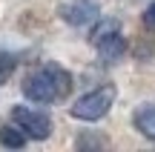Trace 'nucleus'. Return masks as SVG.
Instances as JSON below:
<instances>
[{
    "instance_id": "39448f33",
    "label": "nucleus",
    "mask_w": 155,
    "mask_h": 152,
    "mask_svg": "<svg viewBox=\"0 0 155 152\" xmlns=\"http://www.w3.org/2000/svg\"><path fill=\"white\" fill-rule=\"evenodd\" d=\"M61 17L72 29H86L89 23H95L101 17V6L95 0H69L61 6Z\"/></svg>"
},
{
    "instance_id": "6e6552de",
    "label": "nucleus",
    "mask_w": 155,
    "mask_h": 152,
    "mask_svg": "<svg viewBox=\"0 0 155 152\" xmlns=\"http://www.w3.org/2000/svg\"><path fill=\"white\" fill-rule=\"evenodd\" d=\"M15 66H17V57H15V55H9V52H0V86H3L6 80L12 78Z\"/></svg>"
},
{
    "instance_id": "423d86ee",
    "label": "nucleus",
    "mask_w": 155,
    "mask_h": 152,
    "mask_svg": "<svg viewBox=\"0 0 155 152\" xmlns=\"http://www.w3.org/2000/svg\"><path fill=\"white\" fill-rule=\"evenodd\" d=\"M132 126L138 129V135L155 141V103H141L132 115Z\"/></svg>"
},
{
    "instance_id": "f03ea898",
    "label": "nucleus",
    "mask_w": 155,
    "mask_h": 152,
    "mask_svg": "<svg viewBox=\"0 0 155 152\" xmlns=\"http://www.w3.org/2000/svg\"><path fill=\"white\" fill-rule=\"evenodd\" d=\"M115 95L118 92H115L112 83H104V86H98V89H89L69 106V115H72L75 121H83V124H95V121L109 115L112 103H115Z\"/></svg>"
},
{
    "instance_id": "1a4fd4ad",
    "label": "nucleus",
    "mask_w": 155,
    "mask_h": 152,
    "mask_svg": "<svg viewBox=\"0 0 155 152\" xmlns=\"http://www.w3.org/2000/svg\"><path fill=\"white\" fill-rule=\"evenodd\" d=\"M144 26L150 29V32H155V0L147 6V11H144Z\"/></svg>"
},
{
    "instance_id": "7ed1b4c3",
    "label": "nucleus",
    "mask_w": 155,
    "mask_h": 152,
    "mask_svg": "<svg viewBox=\"0 0 155 152\" xmlns=\"http://www.w3.org/2000/svg\"><path fill=\"white\" fill-rule=\"evenodd\" d=\"M89 43L98 49V55L104 57V60L115 63L124 57V52H127V37H124L121 32V23L112 20V17H101V23L89 32Z\"/></svg>"
},
{
    "instance_id": "f257e3e1",
    "label": "nucleus",
    "mask_w": 155,
    "mask_h": 152,
    "mask_svg": "<svg viewBox=\"0 0 155 152\" xmlns=\"http://www.w3.org/2000/svg\"><path fill=\"white\" fill-rule=\"evenodd\" d=\"M20 89L32 103H58L72 92V75L58 63H43L32 75H26Z\"/></svg>"
},
{
    "instance_id": "20e7f679",
    "label": "nucleus",
    "mask_w": 155,
    "mask_h": 152,
    "mask_svg": "<svg viewBox=\"0 0 155 152\" xmlns=\"http://www.w3.org/2000/svg\"><path fill=\"white\" fill-rule=\"evenodd\" d=\"M12 121H15L32 141H46V138L52 135V118L46 112H40V109L29 106V103H17V106L12 109Z\"/></svg>"
},
{
    "instance_id": "0eeeda50",
    "label": "nucleus",
    "mask_w": 155,
    "mask_h": 152,
    "mask_svg": "<svg viewBox=\"0 0 155 152\" xmlns=\"http://www.w3.org/2000/svg\"><path fill=\"white\" fill-rule=\"evenodd\" d=\"M26 132L20 129V126H0V144H3V147H9V149H23L26 147Z\"/></svg>"
}]
</instances>
